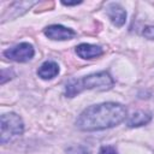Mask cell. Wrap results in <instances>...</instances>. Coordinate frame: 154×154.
I'll return each instance as SVG.
<instances>
[{
    "label": "cell",
    "instance_id": "5b68a950",
    "mask_svg": "<svg viewBox=\"0 0 154 154\" xmlns=\"http://www.w3.org/2000/svg\"><path fill=\"white\" fill-rule=\"evenodd\" d=\"M45 35L51 38V40H59V41H63V40H70L75 36V31L69 29V28H65L63 25H58V24H54V25H49L45 29Z\"/></svg>",
    "mask_w": 154,
    "mask_h": 154
},
{
    "label": "cell",
    "instance_id": "ba28073f",
    "mask_svg": "<svg viewBox=\"0 0 154 154\" xmlns=\"http://www.w3.org/2000/svg\"><path fill=\"white\" fill-rule=\"evenodd\" d=\"M58 73H59V66L54 61H46L37 70V75L42 79H51L55 77Z\"/></svg>",
    "mask_w": 154,
    "mask_h": 154
},
{
    "label": "cell",
    "instance_id": "7a4b0ae2",
    "mask_svg": "<svg viewBox=\"0 0 154 154\" xmlns=\"http://www.w3.org/2000/svg\"><path fill=\"white\" fill-rule=\"evenodd\" d=\"M113 87V79L112 77L105 72H97L91 73L89 76H85L79 79H71L65 88V94L69 97H73L75 95L79 94L81 91L85 89H94V90H108Z\"/></svg>",
    "mask_w": 154,
    "mask_h": 154
},
{
    "label": "cell",
    "instance_id": "8992f818",
    "mask_svg": "<svg viewBox=\"0 0 154 154\" xmlns=\"http://www.w3.org/2000/svg\"><path fill=\"white\" fill-rule=\"evenodd\" d=\"M107 16L109 17L111 22L116 26H122L125 23V19H126L125 10L118 4H111L107 7Z\"/></svg>",
    "mask_w": 154,
    "mask_h": 154
},
{
    "label": "cell",
    "instance_id": "52a82bcc",
    "mask_svg": "<svg viewBox=\"0 0 154 154\" xmlns=\"http://www.w3.org/2000/svg\"><path fill=\"white\" fill-rule=\"evenodd\" d=\"M76 53L83 59H93L100 57L102 54V48L100 46L89 45V43H81L76 47Z\"/></svg>",
    "mask_w": 154,
    "mask_h": 154
},
{
    "label": "cell",
    "instance_id": "30bf717a",
    "mask_svg": "<svg viewBox=\"0 0 154 154\" xmlns=\"http://www.w3.org/2000/svg\"><path fill=\"white\" fill-rule=\"evenodd\" d=\"M66 152H67V154H90L89 149H87L83 146H73V147H70V148H67Z\"/></svg>",
    "mask_w": 154,
    "mask_h": 154
},
{
    "label": "cell",
    "instance_id": "6da1fadb",
    "mask_svg": "<svg viewBox=\"0 0 154 154\" xmlns=\"http://www.w3.org/2000/svg\"><path fill=\"white\" fill-rule=\"evenodd\" d=\"M126 117V108L116 102H103L85 108L76 120L82 131H96L113 128Z\"/></svg>",
    "mask_w": 154,
    "mask_h": 154
},
{
    "label": "cell",
    "instance_id": "7c38bea8",
    "mask_svg": "<svg viewBox=\"0 0 154 154\" xmlns=\"http://www.w3.org/2000/svg\"><path fill=\"white\" fill-rule=\"evenodd\" d=\"M143 35L147 37V38H150V40H154V26H147L143 31Z\"/></svg>",
    "mask_w": 154,
    "mask_h": 154
},
{
    "label": "cell",
    "instance_id": "4fadbf2b",
    "mask_svg": "<svg viewBox=\"0 0 154 154\" xmlns=\"http://www.w3.org/2000/svg\"><path fill=\"white\" fill-rule=\"evenodd\" d=\"M82 1H73V2H66V1H63L61 4L63 5H65V6H72V5H78V4H81Z\"/></svg>",
    "mask_w": 154,
    "mask_h": 154
},
{
    "label": "cell",
    "instance_id": "3957f363",
    "mask_svg": "<svg viewBox=\"0 0 154 154\" xmlns=\"http://www.w3.org/2000/svg\"><path fill=\"white\" fill-rule=\"evenodd\" d=\"M24 125L19 116L16 113H6L1 116V143L5 144L23 134Z\"/></svg>",
    "mask_w": 154,
    "mask_h": 154
},
{
    "label": "cell",
    "instance_id": "8fae6325",
    "mask_svg": "<svg viewBox=\"0 0 154 154\" xmlns=\"http://www.w3.org/2000/svg\"><path fill=\"white\" fill-rule=\"evenodd\" d=\"M99 154H118V153H117V150L113 147H111V146H103V147H101Z\"/></svg>",
    "mask_w": 154,
    "mask_h": 154
},
{
    "label": "cell",
    "instance_id": "9c48e42d",
    "mask_svg": "<svg viewBox=\"0 0 154 154\" xmlns=\"http://www.w3.org/2000/svg\"><path fill=\"white\" fill-rule=\"evenodd\" d=\"M152 119L150 113L144 112V111H137L135 113H132L128 119H126V124L130 128H135V126H142L147 123H149Z\"/></svg>",
    "mask_w": 154,
    "mask_h": 154
},
{
    "label": "cell",
    "instance_id": "277c9868",
    "mask_svg": "<svg viewBox=\"0 0 154 154\" xmlns=\"http://www.w3.org/2000/svg\"><path fill=\"white\" fill-rule=\"evenodd\" d=\"M34 47L30 43L23 42L19 43L12 48H8L4 52V55L13 61H18V63H25L29 61L32 57H34Z\"/></svg>",
    "mask_w": 154,
    "mask_h": 154
}]
</instances>
